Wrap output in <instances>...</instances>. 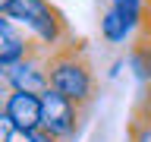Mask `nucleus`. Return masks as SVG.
<instances>
[{
  "label": "nucleus",
  "instance_id": "nucleus-14",
  "mask_svg": "<svg viewBox=\"0 0 151 142\" xmlns=\"http://www.w3.org/2000/svg\"><path fill=\"white\" fill-rule=\"evenodd\" d=\"M3 3H6V0H0V9H3Z\"/></svg>",
  "mask_w": 151,
  "mask_h": 142
},
{
  "label": "nucleus",
  "instance_id": "nucleus-1",
  "mask_svg": "<svg viewBox=\"0 0 151 142\" xmlns=\"http://www.w3.org/2000/svg\"><path fill=\"white\" fill-rule=\"evenodd\" d=\"M82 41H66L60 44L57 51L47 54V76H50V88H57L60 95L73 98L76 104H91L94 98V73H91V63L85 57Z\"/></svg>",
  "mask_w": 151,
  "mask_h": 142
},
{
  "label": "nucleus",
  "instance_id": "nucleus-2",
  "mask_svg": "<svg viewBox=\"0 0 151 142\" xmlns=\"http://www.w3.org/2000/svg\"><path fill=\"white\" fill-rule=\"evenodd\" d=\"M0 13L9 16L16 25H22L44 51H57L60 44L69 41V28H66L63 13L57 7H50L47 0H6Z\"/></svg>",
  "mask_w": 151,
  "mask_h": 142
},
{
  "label": "nucleus",
  "instance_id": "nucleus-7",
  "mask_svg": "<svg viewBox=\"0 0 151 142\" xmlns=\"http://www.w3.org/2000/svg\"><path fill=\"white\" fill-rule=\"evenodd\" d=\"M101 35H104L107 44H123V41L132 35V25H129V22H126L113 7H107V13L101 16Z\"/></svg>",
  "mask_w": 151,
  "mask_h": 142
},
{
  "label": "nucleus",
  "instance_id": "nucleus-10",
  "mask_svg": "<svg viewBox=\"0 0 151 142\" xmlns=\"http://www.w3.org/2000/svg\"><path fill=\"white\" fill-rule=\"evenodd\" d=\"M16 136L19 133L13 130V123H9L6 111H3V104H0V142H16Z\"/></svg>",
  "mask_w": 151,
  "mask_h": 142
},
{
  "label": "nucleus",
  "instance_id": "nucleus-13",
  "mask_svg": "<svg viewBox=\"0 0 151 142\" xmlns=\"http://www.w3.org/2000/svg\"><path fill=\"white\" fill-rule=\"evenodd\" d=\"M142 28H151V0H145V22H142Z\"/></svg>",
  "mask_w": 151,
  "mask_h": 142
},
{
  "label": "nucleus",
  "instance_id": "nucleus-11",
  "mask_svg": "<svg viewBox=\"0 0 151 142\" xmlns=\"http://www.w3.org/2000/svg\"><path fill=\"white\" fill-rule=\"evenodd\" d=\"M25 142H63V139H57L54 133H47L44 126H38V130H32V133L25 136Z\"/></svg>",
  "mask_w": 151,
  "mask_h": 142
},
{
  "label": "nucleus",
  "instance_id": "nucleus-4",
  "mask_svg": "<svg viewBox=\"0 0 151 142\" xmlns=\"http://www.w3.org/2000/svg\"><path fill=\"white\" fill-rule=\"evenodd\" d=\"M47 54L50 51H44V47L38 44L32 47L22 60H16V63L6 66V76H9V85L13 88H25V92H44V88H50V76H47Z\"/></svg>",
  "mask_w": 151,
  "mask_h": 142
},
{
  "label": "nucleus",
  "instance_id": "nucleus-5",
  "mask_svg": "<svg viewBox=\"0 0 151 142\" xmlns=\"http://www.w3.org/2000/svg\"><path fill=\"white\" fill-rule=\"evenodd\" d=\"M9 123L19 136H28L32 130L41 126V95L38 92H25V88H13L3 101Z\"/></svg>",
  "mask_w": 151,
  "mask_h": 142
},
{
  "label": "nucleus",
  "instance_id": "nucleus-6",
  "mask_svg": "<svg viewBox=\"0 0 151 142\" xmlns=\"http://www.w3.org/2000/svg\"><path fill=\"white\" fill-rule=\"evenodd\" d=\"M32 47H38L35 38L28 35L22 25H16L9 16L0 13V66H9L16 60H22Z\"/></svg>",
  "mask_w": 151,
  "mask_h": 142
},
{
  "label": "nucleus",
  "instance_id": "nucleus-8",
  "mask_svg": "<svg viewBox=\"0 0 151 142\" xmlns=\"http://www.w3.org/2000/svg\"><path fill=\"white\" fill-rule=\"evenodd\" d=\"M110 7L132 25V32L142 28V22H145V0H110Z\"/></svg>",
  "mask_w": 151,
  "mask_h": 142
},
{
  "label": "nucleus",
  "instance_id": "nucleus-12",
  "mask_svg": "<svg viewBox=\"0 0 151 142\" xmlns=\"http://www.w3.org/2000/svg\"><path fill=\"white\" fill-rule=\"evenodd\" d=\"M13 92V85H9V76H6V66H0V104L6 101V95Z\"/></svg>",
  "mask_w": 151,
  "mask_h": 142
},
{
  "label": "nucleus",
  "instance_id": "nucleus-9",
  "mask_svg": "<svg viewBox=\"0 0 151 142\" xmlns=\"http://www.w3.org/2000/svg\"><path fill=\"white\" fill-rule=\"evenodd\" d=\"M135 126H145V130H151V92L142 98L139 104V114H135Z\"/></svg>",
  "mask_w": 151,
  "mask_h": 142
},
{
  "label": "nucleus",
  "instance_id": "nucleus-3",
  "mask_svg": "<svg viewBox=\"0 0 151 142\" xmlns=\"http://www.w3.org/2000/svg\"><path fill=\"white\" fill-rule=\"evenodd\" d=\"M82 123V104H76L73 98L60 95L57 88H44L41 92V126L47 133H54L57 139H73Z\"/></svg>",
  "mask_w": 151,
  "mask_h": 142
}]
</instances>
